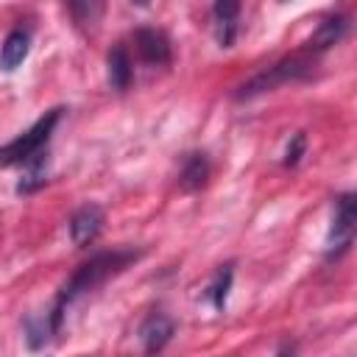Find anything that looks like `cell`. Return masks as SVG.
Masks as SVG:
<instances>
[{"mask_svg": "<svg viewBox=\"0 0 357 357\" xmlns=\"http://www.w3.org/2000/svg\"><path fill=\"white\" fill-rule=\"evenodd\" d=\"M139 257H142V251H134V248H114V251H98V254H92L86 262H81V265L75 268V273L59 287L56 301H53V307H50V312H47L53 332H56V335L61 332L67 310H70L81 296L98 290V287L106 284L112 276H117V273H123L128 265H134Z\"/></svg>", "mask_w": 357, "mask_h": 357, "instance_id": "6da1fadb", "label": "cell"}, {"mask_svg": "<svg viewBox=\"0 0 357 357\" xmlns=\"http://www.w3.org/2000/svg\"><path fill=\"white\" fill-rule=\"evenodd\" d=\"M103 223H106V215H103V209H100L98 204H84V206H78V209L70 215V220H67L73 245L86 248L89 243H95L98 234L103 231Z\"/></svg>", "mask_w": 357, "mask_h": 357, "instance_id": "5b68a950", "label": "cell"}, {"mask_svg": "<svg viewBox=\"0 0 357 357\" xmlns=\"http://www.w3.org/2000/svg\"><path fill=\"white\" fill-rule=\"evenodd\" d=\"M349 31V20L343 17V14H329V17H324L321 22H318V28L310 33V39H307V53H324V50H329L332 45H337L340 39H343V33Z\"/></svg>", "mask_w": 357, "mask_h": 357, "instance_id": "ba28073f", "label": "cell"}, {"mask_svg": "<svg viewBox=\"0 0 357 357\" xmlns=\"http://www.w3.org/2000/svg\"><path fill=\"white\" fill-rule=\"evenodd\" d=\"M131 3H134V6H148L151 0H131Z\"/></svg>", "mask_w": 357, "mask_h": 357, "instance_id": "ac0fdd59", "label": "cell"}, {"mask_svg": "<svg viewBox=\"0 0 357 357\" xmlns=\"http://www.w3.org/2000/svg\"><path fill=\"white\" fill-rule=\"evenodd\" d=\"M231 279H234V265L231 262H226V265H220L218 271H215V276H212V282L206 284V301L218 310V312H223L226 310V301H229V290H231Z\"/></svg>", "mask_w": 357, "mask_h": 357, "instance_id": "4fadbf2b", "label": "cell"}, {"mask_svg": "<svg viewBox=\"0 0 357 357\" xmlns=\"http://www.w3.org/2000/svg\"><path fill=\"white\" fill-rule=\"evenodd\" d=\"M61 114H64V109L56 106V109L45 112L25 134H20V137H14L11 142L0 145V167H17V165H25V162H31L33 156H39L42 148L47 145L53 128L59 126Z\"/></svg>", "mask_w": 357, "mask_h": 357, "instance_id": "3957f363", "label": "cell"}, {"mask_svg": "<svg viewBox=\"0 0 357 357\" xmlns=\"http://www.w3.org/2000/svg\"><path fill=\"white\" fill-rule=\"evenodd\" d=\"M64 3H67L70 17H73L78 25H84V28L95 25V22L100 20L103 8H106V0H64Z\"/></svg>", "mask_w": 357, "mask_h": 357, "instance_id": "9a60e30c", "label": "cell"}, {"mask_svg": "<svg viewBox=\"0 0 357 357\" xmlns=\"http://www.w3.org/2000/svg\"><path fill=\"white\" fill-rule=\"evenodd\" d=\"M25 340H28V346L31 349H42L47 340H50V335H56L53 332V326H50V318H47V312L45 315H39V318H28L25 321Z\"/></svg>", "mask_w": 357, "mask_h": 357, "instance_id": "2e32d148", "label": "cell"}, {"mask_svg": "<svg viewBox=\"0 0 357 357\" xmlns=\"http://www.w3.org/2000/svg\"><path fill=\"white\" fill-rule=\"evenodd\" d=\"M28 50H31V33H28L25 28L8 31V36H6L3 45H0V67H3L6 73L17 70V67L25 61Z\"/></svg>", "mask_w": 357, "mask_h": 357, "instance_id": "30bf717a", "label": "cell"}, {"mask_svg": "<svg viewBox=\"0 0 357 357\" xmlns=\"http://www.w3.org/2000/svg\"><path fill=\"white\" fill-rule=\"evenodd\" d=\"M131 75H134V70H131V56H128L126 45H114L109 50V84H112V89H117V92L128 89Z\"/></svg>", "mask_w": 357, "mask_h": 357, "instance_id": "7c38bea8", "label": "cell"}, {"mask_svg": "<svg viewBox=\"0 0 357 357\" xmlns=\"http://www.w3.org/2000/svg\"><path fill=\"white\" fill-rule=\"evenodd\" d=\"M173 335H176V324H173V318H167L165 312H151V315L139 324V340H142V349H145L148 354L162 351V349L170 343Z\"/></svg>", "mask_w": 357, "mask_h": 357, "instance_id": "8992f818", "label": "cell"}, {"mask_svg": "<svg viewBox=\"0 0 357 357\" xmlns=\"http://www.w3.org/2000/svg\"><path fill=\"white\" fill-rule=\"evenodd\" d=\"M206 178H209V159H206V153H198V151L190 153L184 159V165H181L178 187L184 192H195V190H201L206 184Z\"/></svg>", "mask_w": 357, "mask_h": 357, "instance_id": "8fae6325", "label": "cell"}, {"mask_svg": "<svg viewBox=\"0 0 357 357\" xmlns=\"http://www.w3.org/2000/svg\"><path fill=\"white\" fill-rule=\"evenodd\" d=\"M134 45H137V53L145 64H167L170 61V39L156 31V28H139L134 33Z\"/></svg>", "mask_w": 357, "mask_h": 357, "instance_id": "52a82bcc", "label": "cell"}, {"mask_svg": "<svg viewBox=\"0 0 357 357\" xmlns=\"http://www.w3.org/2000/svg\"><path fill=\"white\" fill-rule=\"evenodd\" d=\"M304 151H307V137L298 131V134L290 137V142H287V148H284V159H282V165H284V167H296V165L301 162Z\"/></svg>", "mask_w": 357, "mask_h": 357, "instance_id": "e0dca14e", "label": "cell"}, {"mask_svg": "<svg viewBox=\"0 0 357 357\" xmlns=\"http://www.w3.org/2000/svg\"><path fill=\"white\" fill-rule=\"evenodd\" d=\"M243 0H215L212 14H215V36L220 47H231L237 39V17H240Z\"/></svg>", "mask_w": 357, "mask_h": 357, "instance_id": "9c48e42d", "label": "cell"}, {"mask_svg": "<svg viewBox=\"0 0 357 357\" xmlns=\"http://www.w3.org/2000/svg\"><path fill=\"white\" fill-rule=\"evenodd\" d=\"M357 229V198L354 192H340L335 198V215L326 234V259H340L354 240Z\"/></svg>", "mask_w": 357, "mask_h": 357, "instance_id": "277c9868", "label": "cell"}, {"mask_svg": "<svg viewBox=\"0 0 357 357\" xmlns=\"http://www.w3.org/2000/svg\"><path fill=\"white\" fill-rule=\"evenodd\" d=\"M312 67H315V61H312L307 53L287 56V59L271 64L268 70L257 73L254 78H248V81L234 92V98H237V100H251V98H257V95H262V92H271V89H276V86H282V84L304 81V78L312 75Z\"/></svg>", "mask_w": 357, "mask_h": 357, "instance_id": "7a4b0ae2", "label": "cell"}, {"mask_svg": "<svg viewBox=\"0 0 357 357\" xmlns=\"http://www.w3.org/2000/svg\"><path fill=\"white\" fill-rule=\"evenodd\" d=\"M25 176L17 181V195H28V192H36L39 187H45L47 181V153H39L33 156L31 162H25Z\"/></svg>", "mask_w": 357, "mask_h": 357, "instance_id": "5bb4252c", "label": "cell"}]
</instances>
